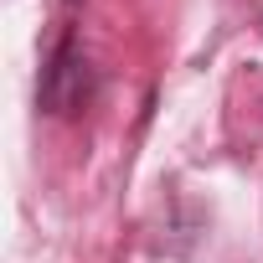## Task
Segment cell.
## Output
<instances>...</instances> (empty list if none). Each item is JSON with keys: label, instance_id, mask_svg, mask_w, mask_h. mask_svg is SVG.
Returning <instances> with one entry per match:
<instances>
[{"label": "cell", "instance_id": "cell-1", "mask_svg": "<svg viewBox=\"0 0 263 263\" xmlns=\"http://www.w3.org/2000/svg\"><path fill=\"white\" fill-rule=\"evenodd\" d=\"M88 98H93V67H88L83 47H78L72 36H62V42L52 47L47 67H42L36 108H42V114L67 119V114H83V108H88Z\"/></svg>", "mask_w": 263, "mask_h": 263}]
</instances>
